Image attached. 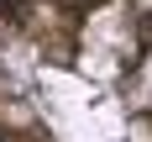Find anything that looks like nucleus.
I'll list each match as a JSON object with an SVG mask.
<instances>
[{
	"instance_id": "obj_1",
	"label": "nucleus",
	"mask_w": 152,
	"mask_h": 142,
	"mask_svg": "<svg viewBox=\"0 0 152 142\" xmlns=\"http://www.w3.org/2000/svg\"><path fill=\"white\" fill-rule=\"evenodd\" d=\"M0 142H152V11L0 0Z\"/></svg>"
}]
</instances>
